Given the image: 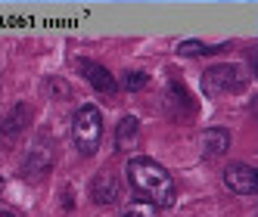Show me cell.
Wrapping results in <instances>:
<instances>
[{"label": "cell", "instance_id": "cell-11", "mask_svg": "<svg viewBox=\"0 0 258 217\" xmlns=\"http://www.w3.org/2000/svg\"><path fill=\"white\" fill-rule=\"evenodd\" d=\"M227 44H218V47H206L202 41H180L177 44V56L190 59V56H218V53H224Z\"/></svg>", "mask_w": 258, "mask_h": 217}, {"label": "cell", "instance_id": "cell-6", "mask_svg": "<svg viewBox=\"0 0 258 217\" xmlns=\"http://www.w3.org/2000/svg\"><path fill=\"white\" fill-rule=\"evenodd\" d=\"M78 71H81V78L97 90V93H106V96H112L115 90H118V84H115V78H112V71L109 68H103L100 62H94V59H78Z\"/></svg>", "mask_w": 258, "mask_h": 217}, {"label": "cell", "instance_id": "cell-9", "mask_svg": "<svg viewBox=\"0 0 258 217\" xmlns=\"http://www.w3.org/2000/svg\"><path fill=\"white\" fill-rule=\"evenodd\" d=\"M137 143H140V121L134 115H127V118L118 121V128H115V149L118 152H131Z\"/></svg>", "mask_w": 258, "mask_h": 217}, {"label": "cell", "instance_id": "cell-5", "mask_svg": "<svg viewBox=\"0 0 258 217\" xmlns=\"http://www.w3.org/2000/svg\"><path fill=\"white\" fill-rule=\"evenodd\" d=\"M258 174H255V165H243V161H236L224 171V186L236 195H255L258 189Z\"/></svg>", "mask_w": 258, "mask_h": 217}, {"label": "cell", "instance_id": "cell-2", "mask_svg": "<svg viewBox=\"0 0 258 217\" xmlns=\"http://www.w3.org/2000/svg\"><path fill=\"white\" fill-rule=\"evenodd\" d=\"M72 140H75V146L81 155H97L100 143H103V115L94 102H84L75 118H72Z\"/></svg>", "mask_w": 258, "mask_h": 217}, {"label": "cell", "instance_id": "cell-8", "mask_svg": "<svg viewBox=\"0 0 258 217\" xmlns=\"http://www.w3.org/2000/svg\"><path fill=\"white\" fill-rule=\"evenodd\" d=\"M28 124H31V105L28 102H16L10 112L0 118V131H4L7 137H19Z\"/></svg>", "mask_w": 258, "mask_h": 217}, {"label": "cell", "instance_id": "cell-3", "mask_svg": "<svg viewBox=\"0 0 258 217\" xmlns=\"http://www.w3.org/2000/svg\"><path fill=\"white\" fill-rule=\"evenodd\" d=\"M243 71L230 62H221V65H212L206 68V75H202V90H206L209 96H224V93H236L239 87H243Z\"/></svg>", "mask_w": 258, "mask_h": 217}, {"label": "cell", "instance_id": "cell-10", "mask_svg": "<svg viewBox=\"0 0 258 217\" xmlns=\"http://www.w3.org/2000/svg\"><path fill=\"white\" fill-rule=\"evenodd\" d=\"M227 149H230V131H224V128L202 131V155H206V158H218V155H224Z\"/></svg>", "mask_w": 258, "mask_h": 217}, {"label": "cell", "instance_id": "cell-1", "mask_svg": "<svg viewBox=\"0 0 258 217\" xmlns=\"http://www.w3.org/2000/svg\"><path fill=\"white\" fill-rule=\"evenodd\" d=\"M127 183H131V189L137 195H143V202H153L156 208H171L174 198H177L171 174L153 158H131L127 161Z\"/></svg>", "mask_w": 258, "mask_h": 217}, {"label": "cell", "instance_id": "cell-4", "mask_svg": "<svg viewBox=\"0 0 258 217\" xmlns=\"http://www.w3.org/2000/svg\"><path fill=\"white\" fill-rule=\"evenodd\" d=\"M53 143H47V140H38L34 146L28 149V155H25V165H22V177H31V180H38V177H44L50 168H53Z\"/></svg>", "mask_w": 258, "mask_h": 217}, {"label": "cell", "instance_id": "cell-13", "mask_svg": "<svg viewBox=\"0 0 258 217\" xmlns=\"http://www.w3.org/2000/svg\"><path fill=\"white\" fill-rule=\"evenodd\" d=\"M146 84H150V78H146L143 71H124V78H121V87H124V90H131V93L143 90Z\"/></svg>", "mask_w": 258, "mask_h": 217}, {"label": "cell", "instance_id": "cell-12", "mask_svg": "<svg viewBox=\"0 0 258 217\" xmlns=\"http://www.w3.org/2000/svg\"><path fill=\"white\" fill-rule=\"evenodd\" d=\"M121 217H159V208L153 202L137 198V202H127V208L121 211Z\"/></svg>", "mask_w": 258, "mask_h": 217}, {"label": "cell", "instance_id": "cell-15", "mask_svg": "<svg viewBox=\"0 0 258 217\" xmlns=\"http://www.w3.org/2000/svg\"><path fill=\"white\" fill-rule=\"evenodd\" d=\"M0 192H4V177H0Z\"/></svg>", "mask_w": 258, "mask_h": 217}, {"label": "cell", "instance_id": "cell-7", "mask_svg": "<svg viewBox=\"0 0 258 217\" xmlns=\"http://www.w3.org/2000/svg\"><path fill=\"white\" fill-rule=\"evenodd\" d=\"M121 195V183L112 171H100L94 177V183H90V198H94L97 205H115Z\"/></svg>", "mask_w": 258, "mask_h": 217}, {"label": "cell", "instance_id": "cell-14", "mask_svg": "<svg viewBox=\"0 0 258 217\" xmlns=\"http://www.w3.org/2000/svg\"><path fill=\"white\" fill-rule=\"evenodd\" d=\"M0 217H19V214H16V211H7V208H4V211H0Z\"/></svg>", "mask_w": 258, "mask_h": 217}]
</instances>
